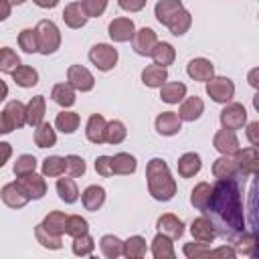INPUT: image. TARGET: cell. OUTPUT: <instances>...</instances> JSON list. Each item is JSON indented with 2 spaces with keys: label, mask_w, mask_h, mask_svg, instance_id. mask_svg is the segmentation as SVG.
I'll return each instance as SVG.
<instances>
[{
  "label": "cell",
  "mask_w": 259,
  "mask_h": 259,
  "mask_svg": "<svg viewBox=\"0 0 259 259\" xmlns=\"http://www.w3.org/2000/svg\"><path fill=\"white\" fill-rule=\"evenodd\" d=\"M65 170H67L69 176H73V178L83 176V174H85V160H83L81 156L71 154V156L65 158Z\"/></svg>",
  "instance_id": "cell-51"
},
{
  "label": "cell",
  "mask_w": 259,
  "mask_h": 259,
  "mask_svg": "<svg viewBox=\"0 0 259 259\" xmlns=\"http://www.w3.org/2000/svg\"><path fill=\"white\" fill-rule=\"evenodd\" d=\"M6 95H8V87H6V83L0 79V101L6 99Z\"/></svg>",
  "instance_id": "cell-61"
},
{
  "label": "cell",
  "mask_w": 259,
  "mask_h": 259,
  "mask_svg": "<svg viewBox=\"0 0 259 259\" xmlns=\"http://www.w3.org/2000/svg\"><path fill=\"white\" fill-rule=\"evenodd\" d=\"M152 255L156 259H174V247H172L170 237L158 233L152 241Z\"/></svg>",
  "instance_id": "cell-33"
},
{
  "label": "cell",
  "mask_w": 259,
  "mask_h": 259,
  "mask_svg": "<svg viewBox=\"0 0 259 259\" xmlns=\"http://www.w3.org/2000/svg\"><path fill=\"white\" fill-rule=\"evenodd\" d=\"M180 117L174 111H162L156 117V132L162 136H174L180 132Z\"/></svg>",
  "instance_id": "cell-18"
},
{
  "label": "cell",
  "mask_w": 259,
  "mask_h": 259,
  "mask_svg": "<svg viewBox=\"0 0 259 259\" xmlns=\"http://www.w3.org/2000/svg\"><path fill=\"white\" fill-rule=\"evenodd\" d=\"M212 174L217 178H235L239 174V166L235 162V158L231 156H221L219 160H214L212 164Z\"/></svg>",
  "instance_id": "cell-30"
},
{
  "label": "cell",
  "mask_w": 259,
  "mask_h": 259,
  "mask_svg": "<svg viewBox=\"0 0 259 259\" xmlns=\"http://www.w3.org/2000/svg\"><path fill=\"white\" fill-rule=\"evenodd\" d=\"M51 97L61 107H71L75 103V89L69 83H57L51 91Z\"/></svg>",
  "instance_id": "cell-34"
},
{
  "label": "cell",
  "mask_w": 259,
  "mask_h": 259,
  "mask_svg": "<svg viewBox=\"0 0 259 259\" xmlns=\"http://www.w3.org/2000/svg\"><path fill=\"white\" fill-rule=\"evenodd\" d=\"M202 111H204L202 99L196 97V95H192V97H188V99L182 101V105L178 109V117H180V121H194V119L200 117Z\"/></svg>",
  "instance_id": "cell-19"
},
{
  "label": "cell",
  "mask_w": 259,
  "mask_h": 259,
  "mask_svg": "<svg viewBox=\"0 0 259 259\" xmlns=\"http://www.w3.org/2000/svg\"><path fill=\"white\" fill-rule=\"evenodd\" d=\"M63 20H65V24H67L69 28H81V26H85L87 14L83 12L81 2H71V4H67L65 10H63Z\"/></svg>",
  "instance_id": "cell-20"
},
{
  "label": "cell",
  "mask_w": 259,
  "mask_h": 259,
  "mask_svg": "<svg viewBox=\"0 0 259 259\" xmlns=\"http://www.w3.org/2000/svg\"><path fill=\"white\" fill-rule=\"evenodd\" d=\"M18 45L24 53H38V42H36V30L34 28H24L18 34Z\"/></svg>",
  "instance_id": "cell-48"
},
{
  "label": "cell",
  "mask_w": 259,
  "mask_h": 259,
  "mask_svg": "<svg viewBox=\"0 0 259 259\" xmlns=\"http://www.w3.org/2000/svg\"><path fill=\"white\" fill-rule=\"evenodd\" d=\"M81 200H83V206L87 210H99L103 206V202H105V190L101 186H97V184H91V186H87L83 190Z\"/></svg>",
  "instance_id": "cell-22"
},
{
  "label": "cell",
  "mask_w": 259,
  "mask_h": 259,
  "mask_svg": "<svg viewBox=\"0 0 259 259\" xmlns=\"http://www.w3.org/2000/svg\"><path fill=\"white\" fill-rule=\"evenodd\" d=\"M146 178H148V190L156 200H170L176 194V180L172 178L168 164L162 158H152L146 166Z\"/></svg>",
  "instance_id": "cell-2"
},
{
  "label": "cell",
  "mask_w": 259,
  "mask_h": 259,
  "mask_svg": "<svg viewBox=\"0 0 259 259\" xmlns=\"http://www.w3.org/2000/svg\"><path fill=\"white\" fill-rule=\"evenodd\" d=\"M18 65H20L18 55L10 47H2L0 49V71L2 73H12Z\"/></svg>",
  "instance_id": "cell-45"
},
{
  "label": "cell",
  "mask_w": 259,
  "mask_h": 259,
  "mask_svg": "<svg viewBox=\"0 0 259 259\" xmlns=\"http://www.w3.org/2000/svg\"><path fill=\"white\" fill-rule=\"evenodd\" d=\"M186 95V85L180 81H172V83H164L160 87V97L166 103H178L182 101V97Z\"/></svg>",
  "instance_id": "cell-32"
},
{
  "label": "cell",
  "mask_w": 259,
  "mask_h": 259,
  "mask_svg": "<svg viewBox=\"0 0 259 259\" xmlns=\"http://www.w3.org/2000/svg\"><path fill=\"white\" fill-rule=\"evenodd\" d=\"M206 93L217 103H229L235 95V85L227 77H210L206 81Z\"/></svg>",
  "instance_id": "cell-4"
},
{
  "label": "cell",
  "mask_w": 259,
  "mask_h": 259,
  "mask_svg": "<svg viewBox=\"0 0 259 259\" xmlns=\"http://www.w3.org/2000/svg\"><path fill=\"white\" fill-rule=\"evenodd\" d=\"M45 97L42 95H34L30 101H28V105L24 107V111H26V123L28 125H32V127H36L40 121H42V117H45Z\"/></svg>",
  "instance_id": "cell-25"
},
{
  "label": "cell",
  "mask_w": 259,
  "mask_h": 259,
  "mask_svg": "<svg viewBox=\"0 0 259 259\" xmlns=\"http://www.w3.org/2000/svg\"><path fill=\"white\" fill-rule=\"evenodd\" d=\"M36 6H40V8H55L57 4H59V0H32Z\"/></svg>",
  "instance_id": "cell-60"
},
{
  "label": "cell",
  "mask_w": 259,
  "mask_h": 259,
  "mask_svg": "<svg viewBox=\"0 0 259 259\" xmlns=\"http://www.w3.org/2000/svg\"><path fill=\"white\" fill-rule=\"evenodd\" d=\"M233 241H235V249H237L239 253H243V255H253L255 245H257L255 233H245V231H241Z\"/></svg>",
  "instance_id": "cell-44"
},
{
  "label": "cell",
  "mask_w": 259,
  "mask_h": 259,
  "mask_svg": "<svg viewBox=\"0 0 259 259\" xmlns=\"http://www.w3.org/2000/svg\"><path fill=\"white\" fill-rule=\"evenodd\" d=\"M10 154H12V146H10V144H6V142H0V168L8 162Z\"/></svg>",
  "instance_id": "cell-58"
},
{
  "label": "cell",
  "mask_w": 259,
  "mask_h": 259,
  "mask_svg": "<svg viewBox=\"0 0 259 259\" xmlns=\"http://www.w3.org/2000/svg\"><path fill=\"white\" fill-rule=\"evenodd\" d=\"M34 144H36L38 148H51V146L57 144V134H55V130L51 127V123L40 121V123L36 125V130H34Z\"/></svg>",
  "instance_id": "cell-36"
},
{
  "label": "cell",
  "mask_w": 259,
  "mask_h": 259,
  "mask_svg": "<svg viewBox=\"0 0 259 259\" xmlns=\"http://www.w3.org/2000/svg\"><path fill=\"white\" fill-rule=\"evenodd\" d=\"M79 121H81L79 119V113H75V111H61L57 115V119H55V125L63 134H73L79 127Z\"/></svg>",
  "instance_id": "cell-41"
},
{
  "label": "cell",
  "mask_w": 259,
  "mask_h": 259,
  "mask_svg": "<svg viewBox=\"0 0 259 259\" xmlns=\"http://www.w3.org/2000/svg\"><path fill=\"white\" fill-rule=\"evenodd\" d=\"M156 42H158V36H156V32H154L152 28H148V26L136 30L134 36H132V47H134V51H136L138 55H144V57H150V51H152V47H154Z\"/></svg>",
  "instance_id": "cell-11"
},
{
  "label": "cell",
  "mask_w": 259,
  "mask_h": 259,
  "mask_svg": "<svg viewBox=\"0 0 259 259\" xmlns=\"http://www.w3.org/2000/svg\"><path fill=\"white\" fill-rule=\"evenodd\" d=\"M34 237H36V241H38L42 247H47V249H61V247H63L61 237L49 233V231L42 227V223L36 225V229H34Z\"/></svg>",
  "instance_id": "cell-43"
},
{
  "label": "cell",
  "mask_w": 259,
  "mask_h": 259,
  "mask_svg": "<svg viewBox=\"0 0 259 259\" xmlns=\"http://www.w3.org/2000/svg\"><path fill=\"white\" fill-rule=\"evenodd\" d=\"M134 32H136V26H134V20H130V18H113L109 22V36L115 42L130 40L134 36Z\"/></svg>",
  "instance_id": "cell-13"
},
{
  "label": "cell",
  "mask_w": 259,
  "mask_h": 259,
  "mask_svg": "<svg viewBox=\"0 0 259 259\" xmlns=\"http://www.w3.org/2000/svg\"><path fill=\"white\" fill-rule=\"evenodd\" d=\"M93 249H95V241H93V237H89V233L73 237V253L75 255L85 257V255H91Z\"/></svg>",
  "instance_id": "cell-47"
},
{
  "label": "cell",
  "mask_w": 259,
  "mask_h": 259,
  "mask_svg": "<svg viewBox=\"0 0 259 259\" xmlns=\"http://www.w3.org/2000/svg\"><path fill=\"white\" fill-rule=\"evenodd\" d=\"M212 146L223 154V156H233L237 150H239V140L235 136V132L231 130H219L212 138Z\"/></svg>",
  "instance_id": "cell-12"
},
{
  "label": "cell",
  "mask_w": 259,
  "mask_h": 259,
  "mask_svg": "<svg viewBox=\"0 0 259 259\" xmlns=\"http://www.w3.org/2000/svg\"><path fill=\"white\" fill-rule=\"evenodd\" d=\"M95 170H97V174H101V176H111V156H99L97 160H95Z\"/></svg>",
  "instance_id": "cell-54"
},
{
  "label": "cell",
  "mask_w": 259,
  "mask_h": 259,
  "mask_svg": "<svg viewBox=\"0 0 259 259\" xmlns=\"http://www.w3.org/2000/svg\"><path fill=\"white\" fill-rule=\"evenodd\" d=\"M16 184H18V186H20V190H22L28 198H32V200L42 198V196H45V192H47L45 178H42V176H38V174H34V172H28V174L18 176V178H16Z\"/></svg>",
  "instance_id": "cell-6"
},
{
  "label": "cell",
  "mask_w": 259,
  "mask_h": 259,
  "mask_svg": "<svg viewBox=\"0 0 259 259\" xmlns=\"http://www.w3.org/2000/svg\"><path fill=\"white\" fill-rule=\"evenodd\" d=\"M156 227H158V231L162 233V235H166V237H170V239H178V237H182V233H184V225H182V221L178 219V217H174V214H162L158 221H156Z\"/></svg>",
  "instance_id": "cell-17"
},
{
  "label": "cell",
  "mask_w": 259,
  "mask_h": 259,
  "mask_svg": "<svg viewBox=\"0 0 259 259\" xmlns=\"http://www.w3.org/2000/svg\"><path fill=\"white\" fill-rule=\"evenodd\" d=\"M200 166H202V162H200L198 154H194V152L182 154L180 160H178V174L182 178H190V176H194L200 170Z\"/></svg>",
  "instance_id": "cell-29"
},
{
  "label": "cell",
  "mask_w": 259,
  "mask_h": 259,
  "mask_svg": "<svg viewBox=\"0 0 259 259\" xmlns=\"http://www.w3.org/2000/svg\"><path fill=\"white\" fill-rule=\"evenodd\" d=\"M89 61L99 69V71H109L117 63V51L111 45H95L89 51Z\"/></svg>",
  "instance_id": "cell-5"
},
{
  "label": "cell",
  "mask_w": 259,
  "mask_h": 259,
  "mask_svg": "<svg viewBox=\"0 0 259 259\" xmlns=\"http://www.w3.org/2000/svg\"><path fill=\"white\" fill-rule=\"evenodd\" d=\"M85 134H87V140H89V142H93V144H103V142H105V119H103V115L93 113V115L89 117V121H87Z\"/></svg>",
  "instance_id": "cell-26"
},
{
  "label": "cell",
  "mask_w": 259,
  "mask_h": 259,
  "mask_svg": "<svg viewBox=\"0 0 259 259\" xmlns=\"http://www.w3.org/2000/svg\"><path fill=\"white\" fill-rule=\"evenodd\" d=\"M136 166H138V162H136V158L132 154L119 152V154L111 156V176L113 174H123V176L134 174L136 172Z\"/></svg>",
  "instance_id": "cell-21"
},
{
  "label": "cell",
  "mask_w": 259,
  "mask_h": 259,
  "mask_svg": "<svg viewBox=\"0 0 259 259\" xmlns=\"http://www.w3.org/2000/svg\"><path fill=\"white\" fill-rule=\"evenodd\" d=\"M67 81L77 91H91L93 85H95V79H93L91 71L81 67V65H71L67 69Z\"/></svg>",
  "instance_id": "cell-9"
},
{
  "label": "cell",
  "mask_w": 259,
  "mask_h": 259,
  "mask_svg": "<svg viewBox=\"0 0 259 259\" xmlns=\"http://www.w3.org/2000/svg\"><path fill=\"white\" fill-rule=\"evenodd\" d=\"M184 255H186L188 259H202V257H208V255H210L208 243H186V245H184Z\"/></svg>",
  "instance_id": "cell-53"
},
{
  "label": "cell",
  "mask_w": 259,
  "mask_h": 259,
  "mask_svg": "<svg viewBox=\"0 0 259 259\" xmlns=\"http://www.w3.org/2000/svg\"><path fill=\"white\" fill-rule=\"evenodd\" d=\"M127 136L125 125L119 119H111L109 123H105V142L107 144H121Z\"/></svg>",
  "instance_id": "cell-42"
},
{
  "label": "cell",
  "mask_w": 259,
  "mask_h": 259,
  "mask_svg": "<svg viewBox=\"0 0 259 259\" xmlns=\"http://www.w3.org/2000/svg\"><path fill=\"white\" fill-rule=\"evenodd\" d=\"M81 6H83V12L87 14V18H97L105 12L107 0H83Z\"/></svg>",
  "instance_id": "cell-52"
},
{
  "label": "cell",
  "mask_w": 259,
  "mask_h": 259,
  "mask_svg": "<svg viewBox=\"0 0 259 259\" xmlns=\"http://www.w3.org/2000/svg\"><path fill=\"white\" fill-rule=\"evenodd\" d=\"M150 57L154 59L156 65H160V67H168V65L174 63V59H176V51H174V47H172L170 42H156V45L152 47V51H150Z\"/></svg>",
  "instance_id": "cell-23"
},
{
  "label": "cell",
  "mask_w": 259,
  "mask_h": 259,
  "mask_svg": "<svg viewBox=\"0 0 259 259\" xmlns=\"http://www.w3.org/2000/svg\"><path fill=\"white\" fill-rule=\"evenodd\" d=\"M99 247L107 259H117L119 255H123V241L117 239L115 235H103L99 241Z\"/></svg>",
  "instance_id": "cell-35"
},
{
  "label": "cell",
  "mask_w": 259,
  "mask_h": 259,
  "mask_svg": "<svg viewBox=\"0 0 259 259\" xmlns=\"http://www.w3.org/2000/svg\"><path fill=\"white\" fill-rule=\"evenodd\" d=\"M2 117H4V123H6V130L8 134L12 130H18L26 123V111H24V105L18 101V99H12L6 103L4 111H2Z\"/></svg>",
  "instance_id": "cell-10"
},
{
  "label": "cell",
  "mask_w": 259,
  "mask_h": 259,
  "mask_svg": "<svg viewBox=\"0 0 259 259\" xmlns=\"http://www.w3.org/2000/svg\"><path fill=\"white\" fill-rule=\"evenodd\" d=\"M36 42H38V53L42 55H53L59 45H61V32L53 20H40L36 24Z\"/></svg>",
  "instance_id": "cell-3"
},
{
  "label": "cell",
  "mask_w": 259,
  "mask_h": 259,
  "mask_svg": "<svg viewBox=\"0 0 259 259\" xmlns=\"http://www.w3.org/2000/svg\"><path fill=\"white\" fill-rule=\"evenodd\" d=\"M235 255H237V251L225 245V247H219V249H210V255L208 257H225V259L229 257V259H233Z\"/></svg>",
  "instance_id": "cell-57"
},
{
  "label": "cell",
  "mask_w": 259,
  "mask_h": 259,
  "mask_svg": "<svg viewBox=\"0 0 259 259\" xmlns=\"http://www.w3.org/2000/svg\"><path fill=\"white\" fill-rule=\"evenodd\" d=\"M0 196H2L4 204L10 206V208H20V206H24V204L30 200V198L20 190V186H18L16 182L4 184L2 190H0Z\"/></svg>",
  "instance_id": "cell-15"
},
{
  "label": "cell",
  "mask_w": 259,
  "mask_h": 259,
  "mask_svg": "<svg viewBox=\"0 0 259 259\" xmlns=\"http://www.w3.org/2000/svg\"><path fill=\"white\" fill-rule=\"evenodd\" d=\"M10 4H22V2H26V0H8Z\"/></svg>",
  "instance_id": "cell-64"
},
{
  "label": "cell",
  "mask_w": 259,
  "mask_h": 259,
  "mask_svg": "<svg viewBox=\"0 0 259 259\" xmlns=\"http://www.w3.org/2000/svg\"><path fill=\"white\" fill-rule=\"evenodd\" d=\"M89 231V225L83 217L79 214H71L67 217V225H65V233L71 235V237H79V235H85Z\"/></svg>",
  "instance_id": "cell-46"
},
{
  "label": "cell",
  "mask_w": 259,
  "mask_h": 259,
  "mask_svg": "<svg viewBox=\"0 0 259 259\" xmlns=\"http://www.w3.org/2000/svg\"><path fill=\"white\" fill-rule=\"evenodd\" d=\"M10 10H12V4L8 0H0V20H6L10 16Z\"/></svg>",
  "instance_id": "cell-59"
},
{
  "label": "cell",
  "mask_w": 259,
  "mask_h": 259,
  "mask_svg": "<svg viewBox=\"0 0 259 259\" xmlns=\"http://www.w3.org/2000/svg\"><path fill=\"white\" fill-rule=\"evenodd\" d=\"M204 212L210 214L214 233L223 239L233 241L245 229L241 190H239V184L235 182V178H219L217 180Z\"/></svg>",
  "instance_id": "cell-1"
},
{
  "label": "cell",
  "mask_w": 259,
  "mask_h": 259,
  "mask_svg": "<svg viewBox=\"0 0 259 259\" xmlns=\"http://www.w3.org/2000/svg\"><path fill=\"white\" fill-rule=\"evenodd\" d=\"M186 73H188V77H192L194 81H208L210 77H214V67H212V63L208 61V59H202V57H198V59H192L188 65H186Z\"/></svg>",
  "instance_id": "cell-14"
},
{
  "label": "cell",
  "mask_w": 259,
  "mask_h": 259,
  "mask_svg": "<svg viewBox=\"0 0 259 259\" xmlns=\"http://www.w3.org/2000/svg\"><path fill=\"white\" fill-rule=\"evenodd\" d=\"M190 233H192L194 241H198V243H212V239L217 237L214 227H212L210 219H206V217L194 219L190 225Z\"/></svg>",
  "instance_id": "cell-16"
},
{
  "label": "cell",
  "mask_w": 259,
  "mask_h": 259,
  "mask_svg": "<svg viewBox=\"0 0 259 259\" xmlns=\"http://www.w3.org/2000/svg\"><path fill=\"white\" fill-rule=\"evenodd\" d=\"M182 8H184V6H182L180 0H158V4H156V8H154V14H156L158 22L166 26V22H168L178 10H182Z\"/></svg>",
  "instance_id": "cell-27"
},
{
  "label": "cell",
  "mask_w": 259,
  "mask_h": 259,
  "mask_svg": "<svg viewBox=\"0 0 259 259\" xmlns=\"http://www.w3.org/2000/svg\"><path fill=\"white\" fill-rule=\"evenodd\" d=\"M34 168H36V158L30 156V154H22V156H18L16 162H14V174H16V176L34 172Z\"/></svg>",
  "instance_id": "cell-50"
},
{
  "label": "cell",
  "mask_w": 259,
  "mask_h": 259,
  "mask_svg": "<svg viewBox=\"0 0 259 259\" xmlns=\"http://www.w3.org/2000/svg\"><path fill=\"white\" fill-rule=\"evenodd\" d=\"M123 255L127 259H140L146 255V239L140 235L130 237L127 241H123Z\"/></svg>",
  "instance_id": "cell-40"
},
{
  "label": "cell",
  "mask_w": 259,
  "mask_h": 259,
  "mask_svg": "<svg viewBox=\"0 0 259 259\" xmlns=\"http://www.w3.org/2000/svg\"><path fill=\"white\" fill-rule=\"evenodd\" d=\"M12 79H14V83H16L18 87L28 89V87H34V85L38 83V73H36L32 67H28V65H18V67L12 71Z\"/></svg>",
  "instance_id": "cell-28"
},
{
  "label": "cell",
  "mask_w": 259,
  "mask_h": 259,
  "mask_svg": "<svg viewBox=\"0 0 259 259\" xmlns=\"http://www.w3.org/2000/svg\"><path fill=\"white\" fill-rule=\"evenodd\" d=\"M210 192H212V186L208 182H200L192 188V194H190V202L192 206H196L198 210L204 212V208L208 206V200H210Z\"/></svg>",
  "instance_id": "cell-37"
},
{
  "label": "cell",
  "mask_w": 259,
  "mask_h": 259,
  "mask_svg": "<svg viewBox=\"0 0 259 259\" xmlns=\"http://www.w3.org/2000/svg\"><path fill=\"white\" fill-rule=\"evenodd\" d=\"M117 4H119V8H123L127 12H138L146 6V0H117Z\"/></svg>",
  "instance_id": "cell-55"
},
{
  "label": "cell",
  "mask_w": 259,
  "mask_h": 259,
  "mask_svg": "<svg viewBox=\"0 0 259 259\" xmlns=\"http://www.w3.org/2000/svg\"><path fill=\"white\" fill-rule=\"evenodd\" d=\"M245 121H247V111L241 103H229L221 111V125L225 130H231V132L241 130L245 125Z\"/></svg>",
  "instance_id": "cell-7"
},
{
  "label": "cell",
  "mask_w": 259,
  "mask_h": 259,
  "mask_svg": "<svg viewBox=\"0 0 259 259\" xmlns=\"http://www.w3.org/2000/svg\"><path fill=\"white\" fill-rule=\"evenodd\" d=\"M0 134H8V130H6V123H4V117H2V113H0Z\"/></svg>",
  "instance_id": "cell-63"
},
{
  "label": "cell",
  "mask_w": 259,
  "mask_h": 259,
  "mask_svg": "<svg viewBox=\"0 0 259 259\" xmlns=\"http://www.w3.org/2000/svg\"><path fill=\"white\" fill-rule=\"evenodd\" d=\"M65 225H67V214L61 212V210H53V212H49V214L45 217V221H42V227H45L49 233L59 235V237L65 233Z\"/></svg>",
  "instance_id": "cell-38"
},
{
  "label": "cell",
  "mask_w": 259,
  "mask_h": 259,
  "mask_svg": "<svg viewBox=\"0 0 259 259\" xmlns=\"http://www.w3.org/2000/svg\"><path fill=\"white\" fill-rule=\"evenodd\" d=\"M65 172V158L61 156H49L42 162V176H61Z\"/></svg>",
  "instance_id": "cell-49"
},
{
  "label": "cell",
  "mask_w": 259,
  "mask_h": 259,
  "mask_svg": "<svg viewBox=\"0 0 259 259\" xmlns=\"http://www.w3.org/2000/svg\"><path fill=\"white\" fill-rule=\"evenodd\" d=\"M235 162H237L239 172H241L243 176H253V174H257V170H259V152H257V148H255V146L245 148V150L239 148V150L235 152Z\"/></svg>",
  "instance_id": "cell-8"
},
{
  "label": "cell",
  "mask_w": 259,
  "mask_h": 259,
  "mask_svg": "<svg viewBox=\"0 0 259 259\" xmlns=\"http://www.w3.org/2000/svg\"><path fill=\"white\" fill-rule=\"evenodd\" d=\"M247 138L251 142V146H259V121H251L247 125Z\"/></svg>",
  "instance_id": "cell-56"
},
{
  "label": "cell",
  "mask_w": 259,
  "mask_h": 259,
  "mask_svg": "<svg viewBox=\"0 0 259 259\" xmlns=\"http://www.w3.org/2000/svg\"><path fill=\"white\" fill-rule=\"evenodd\" d=\"M255 77H257V69H255V71H251V75H249V83H251L253 87H257V81H255Z\"/></svg>",
  "instance_id": "cell-62"
},
{
  "label": "cell",
  "mask_w": 259,
  "mask_h": 259,
  "mask_svg": "<svg viewBox=\"0 0 259 259\" xmlns=\"http://www.w3.org/2000/svg\"><path fill=\"white\" fill-rule=\"evenodd\" d=\"M190 24H192V16H190V12L188 10H178L168 22H166V26H168V30L172 32V34H176V36H180V34H184L188 28H190Z\"/></svg>",
  "instance_id": "cell-31"
},
{
  "label": "cell",
  "mask_w": 259,
  "mask_h": 259,
  "mask_svg": "<svg viewBox=\"0 0 259 259\" xmlns=\"http://www.w3.org/2000/svg\"><path fill=\"white\" fill-rule=\"evenodd\" d=\"M57 192H59V198L65 200L67 204H71L79 198V188H77L75 180H71V178H59L57 180Z\"/></svg>",
  "instance_id": "cell-39"
},
{
  "label": "cell",
  "mask_w": 259,
  "mask_h": 259,
  "mask_svg": "<svg viewBox=\"0 0 259 259\" xmlns=\"http://www.w3.org/2000/svg\"><path fill=\"white\" fill-rule=\"evenodd\" d=\"M166 79H168V71H166V67H160V65H148L144 71H142V81H144V85H148V87H162L164 83H166Z\"/></svg>",
  "instance_id": "cell-24"
}]
</instances>
